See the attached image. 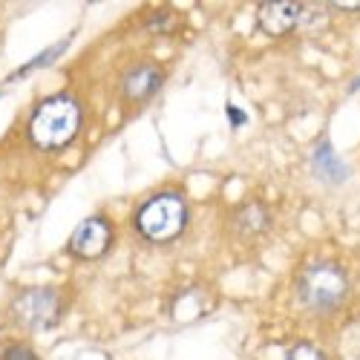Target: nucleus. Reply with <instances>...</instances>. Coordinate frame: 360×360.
Wrapping results in <instances>:
<instances>
[{
    "label": "nucleus",
    "instance_id": "f257e3e1",
    "mask_svg": "<svg viewBox=\"0 0 360 360\" xmlns=\"http://www.w3.org/2000/svg\"><path fill=\"white\" fill-rule=\"evenodd\" d=\"M81 127V107L70 96H52L41 101L29 118V139L41 150L67 147Z\"/></svg>",
    "mask_w": 360,
    "mask_h": 360
},
{
    "label": "nucleus",
    "instance_id": "f03ea898",
    "mask_svg": "<svg viewBox=\"0 0 360 360\" xmlns=\"http://www.w3.org/2000/svg\"><path fill=\"white\" fill-rule=\"evenodd\" d=\"M297 294L303 300V306L311 311H332L338 309L346 294H349V280L346 271L335 262H311L303 268V274L297 277Z\"/></svg>",
    "mask_w": 360,
    "mask_h": 360
},
{
    "label": "nucleus",
    "instance_id": "7ed1b4c3",
    "mask_svg": "<svg viewBox=\"0 0 360 360\" xmlns=\"http://www.w3.org/2000/svg\"><path fill=\"white\" fill-rule=\"evenodd\" d=\"M188 222V207L179 193H159L141 205L136 214V228L150 243H170L182 233Z\"/></svg>",
    "mask_w": 360,
    "mask_h": 360
},
{
    "label": "nucleus",
    "instance_id": "20e7f679",
    "mask_svg": "<svg viewBox=\"0 0 360 360\" xmlns=\"http://www.w3.org/2000/svg\"><path fill=\"white\" fill-rule=\"evenodd\" d=\"M26 328H52L61 317V297L52 288H26L12 306Z\"/></svg>",
    "mask_w": 360,
    "mask_h": 360
},
{
    "label": "nucleus",
    "instance_id": "39448f33",
    "mask_svg": "<svg viewBox=\"0 0 360 360\" xmlns=\"http://www.w3.org/2000/svg\"><path fill=\"white\" fill-rule=\"evenodd\" d=\"M306 18V4H294V0H271V4H259L257 9V26L265 35L280 38Z\"/></svg>",
    "mask_w": 360,
    "mask_h": 360
},
{
    "label": "nucleus",
    "instance_id": "423d86ee",
    "mask_svg": "<svg viewBox=\"0 0 360 360\" xmlns=\"http://www.w3.org/2000/svg\"><path fill=\"white\" fill-rule=\"evenodd\" d=\"M112 243V231L104 219L93 217V219H84L75 233L70 236V251L81 259H98Z\"/></svg>",
    "mask_w": 360,
    "mask_h": 360
},
{
    "label": "nucleus",
    "instance_id": "0eeeda50",
    "mask_svg": "<svg viewBox=\"0 0 360 360\" xmlns=\"http://www.w3.org/2000/svg\"><path fill=\"white\" fill-rule=\"evenodd\" d=\"M162 72L153 64H139L122 78V93L127 101H147L159 89Z\"/></svg>",
    "mask_w": 360,
    "mask_h": 360
},
{
    "label": "nucleus",
    "instance_id": "6e6552de",
    "mask_svg": "<svg viewBox=\"0 0 360 360\" xmlns=\"http://www.w3.org/2000/svg\"><path fill=\"white\" fill-rule=\"evenodd\" d=\"M311 165H314V173L328 179V182H340V179H346V165H343V159H338V153L332 150V144H328V141H323L314 150Z\"/></svg>",
    "mask_w": 360,
    "mask_h": 360
},
{
    "label": "nucleus",
    "instance_id": "1a4fd4ad",
    "mask_svg": "<svg viewBox=\"0 0 360 360\" xmlns=\"http://www.w3.org/2000/svg\"><path fill=\"white\" fill-rule=\"evenodd\" d=\"M265 228H268V211L259 202L245 205L243 211L236 214V231L243 236H259Z\"/></svg>",
    "mask_w": 360,
    "mask_h": 360
},
{
    "label": "nucleus",
    "instance_id": "9d476101",
    "mask_svg": "<svg viewBox=\"0 0 360 360\" xmlns=\"http://www.w3.org/2000/svg\"><path fill=\"white\" fill-rule=\"evenodd\" d=\"M288 360H326L323 352L311 343H297L291 352H288Z\"/></svg>",
    "mask_w": 360,
    "mask_h": 360
},
{
    "label": "nucleus",
    "instance_id": "9b49d317",
    "mask_svg": "<svg viewBox=\"0 0 360 360\" xmlns=\"http://www.w3.org/2000/svg\"><path fill=\"white\" fill-rule=\"evenodd\" d=\"M4 360H38L29 349H23V346H12L6 354H4Z\"/></svg>",
    "mask_w": 360,
    "mask_h": 360
},
{
    "label": "nucleus",
    "instance_id": "f8f14e48",
    "mask_svg": "<svg viewBox=\"0 0 360 360\" xmlns=\"http://www.w3.org/2000/svg\"><path fill=\"white\" fill-rule=\"evenodd\" d=\"M228 112H231V118H233V124H236V127H239V124H243V122H245V115H243V112H239L236 107H228Z\"/></svg>",
    "mask_w": 360,
    "mask_h": 360
},
{
    "label": "nucleus",
    "instance_id": "ddd939ff",
    "mask_svg": "<svg viewBox=\"0 0 360 360\" xmlns=\"http://www.w3.org/2000/svg\"><path fill=\"white\" fill-rule=\"evenodd\" d=\"M328 6L343 9V12H357V9H360V4H328Z\"/></svg>",
    "mask_w": 360,
    "mask_h": 360
},
{
    "label": "nucleus",
    "instance_id": "4468645a",
    "mask_svg": "<svg viewBox=\"0 0 360 360\" xmlns=\"http://www.w3.org/2000/svg\"><path fill=\"white\" fill-rule=\"evenodd\" d=\"M357 86H360V78H357V81H354V89H357Z\"/></svg>",
    "mask_w": 360,
    "mask_h": 360
}]
</instances>
